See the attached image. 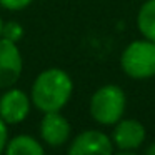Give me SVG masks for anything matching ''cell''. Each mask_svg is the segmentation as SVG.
Segmentation results:
<instances>
[{
    "instance_id": "5bb4252c",
    "label": "cell",
    "mask_w": 155,
    "mask_h": 155,
    "mask_svg": "<svg viewBox=\"0 0 155 155\" xmlns=\"http://www.w3.org/2000/svg\"><path fill=\"white\" fill-rule=\"evenodd\" d=\"M145 153H148V155H155V142H152V143L148 145L147 148H145Z\"/></svg>"
},
{
    "instance_id": "8fae6325",
    "label": "cell",
    "mask_w": 155,
    "mask_h": 155,
    "mask_svg": "<svg viewBox=\"0 0 155 155\" xmlns=\"http://www.w3.org/2000/svg\"><path fill=\"white\" fill-rule=\"evenodd\" d=\"M2 37L8 38L12 42H18L24 37V27L17 22H5L4 24V30H2Z\"/></svg>"
},
{
    "instance_id": "5b68a950",
    "label": "cell",
    "mask_w": 155,
    "mask_h": 155,
    "mask_svg": "<svg viewBox=\"0 0 155 155\" xmlns=\"http://www.w3.org/2000/svg\"><path fill=\"white\" fill-rule=\"evenodd\" d=\"M24 58L17 42L0 37V88H10L20 80Z\"/></svg>"
},
{
    "instance_id": "277c9868",
    "label": "cell",
    "mask_w": 155,
    "mask_h": 155,
    "mask_svg": "<svg viewBox=\"0 0 155 155\" xmlns=\"http://www.w3.org/2000/svg\"><path fill=\"white\" fill-rule=\"evenodd\" d=\"M112 127L114 128H112L110 138L115 150L122 152V153H134L145 143L147 130H145V125L137 118L122 117Z\"/></svg>"
},
{
    "instance_id": "7c38bea8",
    "label": "cell",
    "mask_w": 155,
    "mask_h": 155,
    "mask_svg": "<svg viewBox=\"0 0 155 155\" xmlns=\"http://www.w3.org/2000/svg\"><path fill=\"white\" fill-rule=\"evenodd\" d=\"M34 0H0V7L7 8L10 12H20L27 8Z\"/></svg>"
},
{
    "instance_id": "30bf717a",
    "label": "cell",
    "mask_w": 155,
    "mask_h": 155,
    "mask_svg": "<svg viewBox=\"0 0 155 155\" xmlns=\"http://www.w3.org/2000/svg\"><path fill=\"white\" fill-rule=\"evenodd\" d=\"M135 22L142 37L155 42V0H145L140 5Z\"/></svg>"
},
{
    "instance_id": "8992f818",
    "label": "cell",
    "mask_w": 155,
    "mask_h": 155,
    "mask_svg": "<svg viewBox=\"0 0 155 155\" xmlns=\"http://www.w3.org/2000/svg\"><path fill=\"white\" fill-rule=\"evenodd\" d=\"M32 108L30 95L22 88H5L0 97V118L7 125H17L28 117Z\"/></svg>"
},
{
    "instance_id": "4fadbf2b",
    "label": "cell",
    "mask_w": 155,
    "mask_h": 155,
    "mask_svg": "<svg viewBox=\"0 0 155 155\" xmlns=\"http://www.w3.org/2000/svg\"><path fill=\"white\" fill-rule=\"evenodd\" d=\"M8 125L0 118V153L5 150V145L8 142Z\"/></svg>"
},
{
    "instance_id": "9c48e42d",
    "label": "cell",
    "mask_w": 155,
    "mask_h": 155,
    "mask_svg": "<svg viewBox=\"0 0 155 155\" xmlns=\"http://www.w3.org/2000/svg\"><path fill=\"white\" fill-rule=\"evenodd\" d=\"M4 152L7 155H44L45 148L35 137L22 134L8 138Z\"/></svg>"
},
{
    "instance_id": "ba28073f",
    "label": "cell",
    "mask_w": 155,
    "mask_h": 155,
    "mask_svg": "<svg viewBox=\"0 0 155 155\" xmlns=\"http://www.w3.org/2000/svg\"><path fill=\"white\" fill-rule=\"evenodd\" d=\"M40 138L48 147H62L70 142L72 127L70 122L60 112H47L40 120Z\"/></svg>"
},
{
    "instance_id": "7a4b0ae2",
    "label": "cell",
    "mask_w": 155,
    "mask_h": 155,
    "mask_svg": "<svg viewBox=\"0 0 155 155\" xmlns=\"http://www.w3.org/2000/svg\"><path fill=\"white\" fill-rule=\"evenodd\" d=\"M127 110V95L124 88L115 84H107L98 87L92 94L88 102L90 117L98 125L112 127L117 124Z\"/></svg>"
},
{
    "instance_id": "52a82bcc",
    "label": "cell",
    "mask_w": 155,
    "mask_h": 155,
    "mask_svg": "<svg viewBox=\"0 0 155 155\" xmlns=\"http://www.w3.org/2000/svg\"><path fill=\"white\" fill-rule=\"evenodd\" d=\"M68 153L70 155H87V153H102L108 155L115 150L114 143H112L110 135H107L102 130H84L70 140L68 145Z\"/></svg>"
},
{
    "instance_id": "6da1fadb",
    "label": "cell",
    "mask_w": 155,
    "mask_h": 155,
    "mask_svg": "<svg viewBox=\"0 0 155 155\" xmlns=\"http://www.w3.org/2000/svg\"><path fill=\"white\" fill-rule=\"evenodd\" d=\"M74 94V80L65 70L57 67L47 68L35 77L30 88V100L37 110L60 112L70 102Z\"/></svg>"
},
{
    "instance_id": "9a60e30c",
    "label": "cell",
    "mask_w": 155,
    "mask_h": 155,
    "mask_svg": "<svg viewBox=\"0 0 155 155\" xmlns=\"http://www.w3.org/2000/svg\"><path fill=\"white\" fill-rule=\"evenodd\" d=\"M4 24H5V22L2 20V17H0V37H2V30H4Z\"/></svg>"
},
{
    "instance_id": "3957f363",
    "label": "cell",
    "mask_w": 155,
    "mask_h": 155,
    "mask_svg": "<svg viewBox=\"0 0 155 155\" xmlns=\"http://www.w3.org/2000/svg\"><path fill=\"white\" fill-rule=\"evenodd\" d=\"M120 67L134 80L155 77V42L143 37L130 42L120 55Z\"/></svg>"
}]
</instances>
